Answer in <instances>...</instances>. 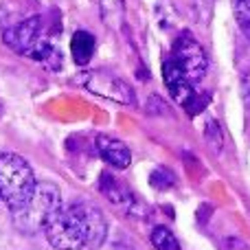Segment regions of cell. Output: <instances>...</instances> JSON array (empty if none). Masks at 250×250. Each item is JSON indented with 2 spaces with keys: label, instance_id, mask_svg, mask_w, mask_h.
<instances>
[{
  "label": "cell",
  "instance_id": "6da1fadb",
  "mask_svg": "<svg viewBox=\"0 0 250 250\" xmlns=\"http://www.w3.org/2000/svg\"><path fill=\"white\" fill-rule=\"evenodd\" d=\"M46 239L57 250L99 248L108 233V222L95 204H73L60 208L44 226Z\"/></svg>",
  "mask_w": 250,
  "mask_h": 250
},
{
  "label": "cell",
  "instance_id": "7a4b0ae2",
  "mask_svg": "<svg viewBox=\"0 0 250 250\" xmlns=\"http://www.w3.org/2000/svg\"><path fill=\"white\" fill-rule=\"evenodd\" d=\"M35 187L38 180L26 158L13 151L0 154V198L11 208V213L29 202Z\"/></svg>",
  "mask_w": 250,
  "mask_h": 250
},
{
  "label": "cell",
  "instance_id": "3957f363",
  "mask_svg": "<svg viewBox=\"0 0 250 250\" xmlns=\"http://www.w3.org/2000/svg\"><path fill=\"white\" fill-rule=\"evenodd\" d=\"M62 208V193L51 182H38L33 195L22 208L13 211V222L24 233H35L48 224L53 215Z\"/></svg>",
  "mask_w": 250,
  "mask_h": 250
},
{
  "label": "cell",
  "instance_id": "277c9868",
  "mask_svg": "<svg viewBox=\"0 0 250 250\" xmlns=\"http://www.w3.org/2000/svg\"><path fill=\"white\" fill-rule=\"evenodd\" d=\"M2 40L11 51L20 53L24 57H31V60H38V62H46L55 53V46L44 40V22L40 16L26 18L20 24L7 29Z\"/></svg>",
  "mask_w": 250,
  "mask_h": 250
},
{
  "label": "cell",
  "instance_id": "5b68a950",
  "mask_svg": "<svg viewBox=\"0 0 250 250\" xmlns=\"http://www.w3.org/2000/svg\"><path fill=\"white\" fill-rule=\"evenodd\" d=\"M171 60L178 64V68L187 75L191 83L200 82V79L207 75L208 68V57L204 53V48L200 46V42L189 33H182L176 40L171 51Z\"/></svg>",
  "mask_w": 250,
  "mask_h": 250
},
{
  "label": "cell",
  "instance_id": "8992f818",
  "mask_svg": "<svg viewBox=\"0 0 250 250\" xmlns=\"http://www.w3.org/2000/svg\"><path fill=\"white\" fill-rule=\"evenodd\" d=\"M88 90H92L95 95L108 97V99L121 101V104H129L132 101V88L123 82V79L114 77L110 73H101V70H92L83 77Z\"/></svg>",
  "mask_w": 250,
  "mask_h": 250
},
{
  "label": "cell",
  "instance_id": "52a82bcc",
  "mask_svg": "<svg viewBox=\"0 0 250 250\" xmlns=\"http://www.w3.org/2000/svg\"><path fill=\"white\" fill-rule=\"evenodd\" d=\"M163 79H165V86H167V90L171 92L173 99H176L180 105L189 108V112H193V101L198 99L193 92V83L187 79V75L178 68V64L171 60V57L165 60V64H163Z\"/></svg>",
  "mask_w": 250,
  "mask_h": 250
},
{
  "label": "cell",
  "instance_id": "ba28073f",
  "mask_svg": "<svg viewBox=\"0 0 250 250\" xmlns=\"http://www.w3.org/2000/svg\"><path fill=\"white\" fill-rule=\"evenodd\" d=\"M95 147L99 151V156L105 160L108 165H112L114 169H127L132 163V154H129L127 145L119 138L112 136H97Z\"/></svg>",
  "mask_w": 250,
  "mask_h": 250
},
{
  "label": "cell",
  "instance_id": "9c48e42d",
  "mask_svg": "<svg viewBox=\"0 0 250 250\" xmlns=\"http://www.w3.org/2000/svg\"><path fill=\"white\" fill-rule=\"evenodd\" d=\"M99 189L101 193L105 195V198L110 200V202L114 204V207L123 208V211L132 213L134 211V204H136V198H134V193L127 189V187L123 185V182H119L114 176H110V173H104L99 180Z\"/></svg>",
  "mask_w": 250,
  "mask_h": 250
},
{
  "label": "cell",
  "instance_id": "30bf717a",
  "mask_svg": "<svg viewBox=\"0 0 250 250\" xmlns=\"http://www.w3.org/2000/svg\"><path fill=\"white\" fill-rule=\"evenodd\" d=\"M95 46H97L95 35L88 33V31H77L73 35V40H70V55H73L75 64L86 66L95 55Z\"/></svg>",
  "mask_w": 250,
  "mask_h": 250
},
{
  "label": "cell",
  "instance_id": "8fae6325",
  "mask_svg": "<svg viewBox=\"0 0 250 250\" xmlns=\"http://www.w3.org/2000/svg\"><path fill=\"white\" fill-rule=\"evenodd\" d=\"M151 244H154L156 250H180L176 235L169 229H165V226H156L151 230Z\"/></svg>",
  "mask_w": 250,
  "mask_h": 250
},
{
  "label": "cell",
  "instance_id": "7c38bea8",
  "mask_svg": "<svg viewBox=\"0 0 250 250\" xmlns=\"http://www.w3.org/2000/svg\"><path fill=\"white\" fill-rule=\"evenodd\" d=\"M230 2H233V13L239 29L250 40V0H230Z\"/></svg>",
  "mask_w": 250,
  "mask_h": 250
},
{
  "label": "cell",
  "instance_id": "4fadbf2b",
  "mask_svg": "<svg viewBox=\"0 0 250 250\" xmlns=\"http://www.w3.org/2000/svg\"><path fill=\"white\" fill-rule=\"evenodd\" d=\"M101 16L108 24L117 26L123 18V0H101Z\"/></svg>",
  "mask_w": 250,
  "mask_h": 250
},
{
  "label": "cell",
  "instance_id": "5bb4252c",
  "mask_svg": "<svg viewBox=\"0 0 250 250\" xmlns=\"http://www.w3.org/2000/svg\"><path fill=\"white\" fill-rule=\"evenodd\" d=\"M173 182H176V176H173L169 169L160 167L151 173V185H154L156 189H169V187H173Z\"/></svg>",
  "mask_w": 250,
  "mask_h": 250
},
{
  "label": "cell",
  "instance_id": "9a60e30c",
  "mask_svg": "<svg viewBox=\"0 0 250 250\" xmlns=\"http://www.w3.org/2000/svg\"><path fill=\"white\" fill-rule=\"evenodd\" d=\"M0 200H2V198H0Z\"/></svg>",
  "mask_w": 250,
  "mask_h": 250
}]
</instances>
